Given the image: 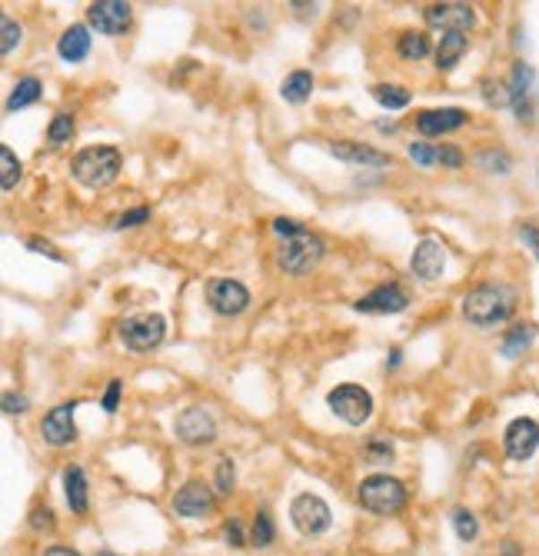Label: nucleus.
<instances>
[{"label":"nucleus","mask_w":539,"mask_h":556,"mask_svg":"<svg viewBox=\"0 0 539 556\" xmlns=\"http://www.w3.org/2000/svg\"><path fill=\"white\" fill-rule=\"evenodd\" d=\"M516 310V294L503 284H483L476 290H469L466 300H463V317L480 327V330H490V327H500L506 320L513 317Z\"/></svg>","instance_id":"f257e3e1"},{"label":"nucleus","mask_w":539,"mask_h":556,"mask_svg":"<svg viewBox=\"0 0 539 556\" xmlns=\"http://www.w3.org/2000/svg\"><path fill=\"white\" fill-rule=\"evenodd\" d=\"M120 167H124V157L117 147H87L73 157L71 170L77 184H83L87 190H100L117 180Z\"/></svg>","instance_id":"f03ea898"},{"label":"nucleus","mask_w":539,"mask_h":556,"mask_svg":"<svg viewBox=\"0 0 539 556\" xmlns=\"http://www.w3.org/2000/svg\"><path fill=\"white\" fill-rule=\"evenodd\" d=\"M323 253H327V244L317 237V234H296V237H287L277 250V267L283 273H290V277H306V273H313L323 261Z\"/></svg>","instance_id":"7ed1b4c3"},{"label":"nucleus","mask_w":539,"mask_h":556,"mask_svg":"<svg viewBox=\"0 0 539 556\" xmlns=\"http://www.w3.org/2000/svg\"><path fill=\"white\" fill-rule=\"evenodd\" d=\"M356 500H360V507L370 509V513L393 517V513H399V509L406 507V486L399 483L397 476L376 474V476H366L364 483H360Z\"/></svg>","instance_id":"20e7f679"},{"label":"nucleus","mask_w":539,"mask_h":556,"mask_svg":"<svg viewBox=\"0 0 539 556\" xmlns=\"http://www.w3.org/2000/svg\"><path fill=\"white\" fill-rule=\"evenodd\" d=\"M167 337V320L160 313H133L120 323V340L124 346L137 350V354H147V350H157L164 344Z\"/></svg>","instance_id":"39448f33"},{"label":"nucleus","mask_w":539,"mask_h":556,"mask_svg":"<svg viewBox=\"0 0 539 556\" xmlns=\"http://www.w3.org/2000/svg\"><path fill=\"white\" fill-rule=\"evenodd\" d=\"M327 403L329 410L350 426H364L370 420V414H373V397L364 387H356V383H340L337 390H329Z\"/></svg>","instance_id":"423d86ee"},{"label":"nucleus","mask_w":539,"mask_h":556,"mask_svg":"<svg viewBox=\"0 0 539 556\" xmlns=\"http://www.w3.org/2000/svg\"><path fill=\"white\" fill-rule=\"evenodd\" d=\"M290 520L304 536H320V533L329 530L333 523V513H329L327 500L317 497V493H300V497L290 503Z\"/></svg>","instance_id":"0eeeda50"},{"label":"nucleus","mask_w":539,"mask_h":556,"mask_svg":"<svg viewBox=\"0 0 539 556\" xmlns=\"http://www.w3.org/2000/svg\"><path fill=\"white\" fill-rule=\"evenodd\" d=\"M207 304H210L213 313L220 317H236L250 307V290H246L240 280H230V277H217L207 287Z\"/></svg>","instance_id":"6e6552de"},{"label":"nucleus","mask_w":539,"mask_h":556,"mask_svg":"<svg viewBox=\"0 0 539 556\" xmlns=\"http://www.w3.org/2000/svg\"><path fill=\"white\" fill-rule=\"evenodd\" d=\"M423 17H426V24L440 27L443 34H466L469 27L476 24V11L469 4H430Z\"/></svg>","instance_id":"1a4fd4ad"},{"label":"nucleus","mask_w":539,"mask_h":556,"mask_svg":"<svg viewBox=\"0 0 539 556\" xmlns=\"http://www.w3.org/2000/svg\"><path fill=\"white\" fill-rule=\"evenodd\" d=\"M87 21H90L97 34L117 37L130 24V4H124V0H97V4L87 7Z\"/></svg>","instance_id":"9d476101"},{"label":"nucleus","mask_w":539,"mask_h":556,"mask_svg":"<svg viewBox=\"0 0 539 556\" xmlns=\"http://www.w3.org/2000/svg\"><path fill=\"white\" fill-rule=\"evenodd\" d=\"M176 437L190 443V447H200V443H213L217 440V423H213V416L203 410V406H187L184 414L176 416Z\"/></svg>","instance_id":"9b49d317"},{"label":"nucleus","mask_w":539,"mask_h":556,"mask_svg":"<svg viewBox=\"0 0 539 556\" xmlns=\"http://www.w3.org/2000/svg\"><path fill=\"white\" fill-rule=\"evenodd\" d=\"M503 443L509 460H529L539 450V423L529 416H516L513 423L506 426Z\"/></svg>","instance_id":"f8f14e48"},{"label":"nucleus","mask_w":539,"mask_h":556,"mask_svg":"<svg viewBox=\"0 0 539 556\" xmlns=\"http://www.w3.org/2000/svg\"><path fill=\"white\" fill-rule=\"evenodd\" d=\"M410 270L420 277V280H426V284H433V280H440L446 270V250L440 240L433 237H423L420 244H416V250H413L410 257Z\"/></svg>","instance_id":"ddd939ff"},{"label":"nucleus","mask_w":539,"mask_h":556,"mask_svg":"<svg viewBox=\"0 0 539 556\" xmlns=\"http://www.w3.org/2000/svg\"><path fill=\"white\" fill-rule=\"evenodd\" d=\"M73 410H77V403H60V406H54V410L44 416L40 433H44V440H47L50 447H67V443H73V440H77Z\"/></svg>","instance_id":"4468645a"},{"label":"nucleus","mask_w":539,"mask_h":556,"mask_svg":"<svg viewBox=\"0 0 539 556\" xmlns=\"http://www.w3.org/2000/svg\"><path fill=\"white\" fill-rule=\"evenodd\" d=\"M533 83H536V73L529 64H516L513 67V77H509V107L516 110V117L519 120H533Z\"/></svg>","instance_id":"2eb2a0df"},{"label":"nucleus","mask_w":539,"mask_h":556,"mask_svg":"<svg viewBox=\"0 0 539 556\" xmlns=\"http://www.w3.org/2000/svg\"><path fill=\"white\" fill-rule=\"evenodd\" d=\"M410 307V294L403 290V287L389 284V287H376L373 294H366L356 300V310L360 313H399V310Z\"/></svg>","instance_id":"dca6fc26"},{"label":"nucleus","mask_w":539,"mask_h":556,"mask_svg":"<svg viewBox=\"0 0 539 556\" xmlns=\"http://www.w3.org/2000/svg\"><path fill=\"white\" fill-rule=\"evenodd\" d=\"M213 507H217L213 490H207V486L197 483V480H190V483L174 497V509L180 517H190V520H200V517L213 513Z\"/></svg>","instance_id":"f3484780"},{"label":"nucleus","mask_w":539,"mask_h":556,"mask_svg":"<svg viewBox=\"0 0 539 556\" xmlns=\"http://www.w3.org/2000/svg\"><path fill=\"white\" fill-rule=\"evenodd\" d=\"M466 110H459V107H443V110H423L420 117H416V131L423 137H440V133H449L463 127L466 124Z\"/></svg>","instance_id":"a211bd4d"},{"label":"nucleus","mask_w":539,"mask_h":556,"mask_svg":"<svg viewBox=\"0 0 539 556\" xmlns=\"http://www.w3.org/2000/svg\"><path fill=\"white\" fill-rule=\"evenodd\" d=\"M329 154L337 157V160H343V164H353V167H387L389 164V154L373 150V147L356 143V141H333L329 143Z\"/></svg>","instance_id":"6ab92c4d"},{"label":"nucleus","mask_w":539,"mask_h":556,"mask_svg":"<svg viewBox=\"0 0 539 556\" xmlns=\"http://www.w3.org/2000/svg\"><path fill=\"white\" fill-rule=\"evenodd\" d=\"M57 54L67 64H81L87 54H90V30L83 24H73L64 30V37H60V44H57Z\"/></svg>","instance_id":"aec40b11"},{"label":"nucleus","mask_w":539,"mask_h":556,"mask_svg":"<svg viewBox=\"0 0 539 556\" xmlns=\"http://www.w3.org/2000/svg\"><path fill=\"white\" fill-rule=\"evenodd\" d=\"M64 493H67V503H71L73 513H87V476H83L81 466H67L64 470Z\"/></svg>","instance_id":"412c9836"},{"label":"nucleus","mask_w":539,"mask_h":556,"mask_svg":"<svg viewBox=\"0 0 539 556\" xmlns=\"http://www.w3.org/2000/svg\"><path fill=\"white\" fill-rule=\"evenodd\" d=\"M466 34H443L440 47H436V67L440 71H453L459 64V57L466 54Z\"/></svg>","instance_id":"4be33fe9"},{"label":"nucleus","mask_w":539,"mask_h":556,"mask_svg":"<svg viewBox=\"0 0 539 556\" xmlns=\"http://www.w3.org/2000/svg\"><path fill=\"white\" fill-rule=\"evenodd\" d=\"M280 94L287 104H306L310 94H313V73L310 71H294L287 81H283Z\"/></svg>","instance_id":"5701e85b"},{"label":"nucleus","mask_w":539,"mask_h":556,"mask_svg":"<svg viewBox=\"0 0 539 556\" xmlns=\"http://www.w3.org/2000/svg\"><path fill=\"white\" fill-rule=\"evenodd\" d=\"M40 100V81L37 77H24V81H17V87L11 90V97H7V110H24V107L37 104Z\"/></svg>","instance_id":"b1692460"},{"label":"nucleus","mask_w":539,"mask_h":556,"mask_svg":"<svg viewBox=\"0 0 539 556\" xmlns=\"http://www.w3.org/2000/svg\"><path fill=\"white\" fill-rule=\"evenodd\" d=\"M373 100L376 104H383L387 110H403V107L410 104V90L399 87V83H376Z\"/></svg>","instance_id":"393cba45"},{"label":"nucleus","mask_w":539,"mask_h":556,"mask_svg":"<svg viewBox=\"0 0 539 556\" xmlns=\"http://www.w3.org/2000/svg\"><path fill=\"white\" fill-rule=\"evenodd\" d=\"M533 337H536V330H533L529 323H519V327H513V330H506L503 356H509V360H513V356H519L529 344H533Z\"/></svg>","instance_id":"a878e982"},{"label":"nucleus","mask_w":539,"mask_h":556,"mask_svg":"<svg viewBox=\"0 0 539 556\" xmlns=\"http://www.w3.org/2000/svg\"><path fill=\"white\" fill-rule=\"evenodd\" d=\"M430 54V37L426 34H403L399 37V57H406V60H423Z\"/></svg>","instance_id":"bb28decb"},{"label":"nucleus","mask_w":539,"mask_h":556,"mask_svg":"<svg viewBox=\"0 0 539 556\" xmlns=\"http://www.w3.org/2000/svg\"><path fill=\"white\" fill-rule=\"evenodd\" d=\"M0 170H4V180H0V187H4V190H13V187H17V180H21V160L13 157L11 147H0Z\"/></svg>","instance_id":"cd10ccee"},{"label":"nucleus","mask_w":539,"mask_h":556,"mask_svg":"<svg viewBox=\"0 0 539 556\" xmlns=\"http://www.w3.org/2000/svg\"><path fill=\"white\" fill-rule=\"evenodd\" d=\"M453 526H457V536L463 540V543H469V540H476V533H480V523H476V517L469 513V509H453Z\"/></svg>","instance_id":"c85d7f7f"},{"label":"nucleus","mask_w":539,"mask_h":556,"mask_svg":"<svg viewBox=\"0 0 539 556\" xmlns=\"http://www.w3.org/2000/svg\"><path fill=\"white\" fill-rule=\"evenodd\" d=\"M250 543L260 546V550L273 543V520H270L267 509H260V513H257V520H253V530H250Z\"/></svg>","instance_id":"c756f323"},{"label":"nucleus","mask_w":539,"mask_h":556,"mask_svg":"<svg viewBox=\"0 0 539 556\" xmlns=\"http://www.w3.org/2000/svg\"><path fill=\"white\" fill-rule=\"evenodd\" d=\"M71 137H73V117L71 114H57L47 127V141L54 143V147H60V143H67Z\"/></svg>","instance_id":"7c9ffc66"},{"label":"nucleus","mask_w":539,"mask_h":556,"mask_svg":"<svg viewBox=\"0 0 539 556\" xmlns=\"http://www.w3.org/2000/svg\"><path fill=\"white\" fill-rule=\"evenodd\" d=\"M234 483H236L234 460L223 457V460L217 463V493H220V497H230V493H234Z\"/></svg>","instance_id":"2f4dec72"},{"label":"nucleus","mask_w":539,"mask_h":556,"mask_svg":"<svg viewBox=\"0 0 539 556\" xmlns=\"http://www.w3.org/2000/svg\"><path fill=\"white\" fill-rule=\"evenodd\" d=\"M366 457L373 463H389L393 460V443L387 437H373L370 440V447H366Z\"/></svg>","instance_id":"473e14b6"},{"label":"nucleus","mask_w":539,"mask_h":556,"mask_svg":"<svg viewBox=\"0 0 539 556\" xmlns=\"http://www.w3.org/2000/svg\"><path fill=\"white\" fill-rule=\"evenodd\" d=\"M410 157L420 167L440 164V150H436V147H430V143H410Z\"/></svg>","instance_id":"72a5a7b5"},{"label":"nucleus","mask_w":539,"mask_h":556,"mask_svg":"<svg viewBox=\"0 0 539 556\" xmlns=\"http://www.w3.org/2000/svg\"><path fill=\"white\" fill-rule=\"evenodd\" d=\"M0 30H4V40H0V50H4V54H11V50L17 47V44H21V27L13 24L11 17H4V21H0Z\"/></svg>","instance_id":"f704fd0d"},{"label":"nucleus","mask_w":539,"mask_h":556,"mask_svg":"<svg viewBox=\"0 0 539 556\" xmlns=\"http://www.w3.org/2000/svg\"><path fill=\"white\" fill-rule=\"evenodd\" d=\"M480 164L486 167V170H492V174H509L513 160H509L506 154H500V150H490V154L480 157Z\"/></svg>","instance_id":"c9c22d12"},{"label":"nucleus","mask_w":539,"mask_h":556,"mask_svg":"<svg viewBox=\"0 0 539 556\" xmlns=\"http://www.w3.org/2000/svg\"><path fill=\"white\" fill-rule=\"evenodd\" d=\"M143 220H150V210H147V207H137V210H130V213H120L117 220H114V227L124 230V227H137V224H143Z\"/></svg>","instance_id":"e433bc0d"},{"label":"nucleus","mask_w":539,"mask_h":556,"mask_svg":"<svg viewBox=\"0 0 539 556\" xmlns=\"http://www.w3.org/2000/svg\"><path fill=\"white\" fill-rule=\"evenodd\" d=\"M273 230H277V234H280V237L287 240V237H296V234H304L306 227L296 224V220H287V217H277V220H273Z\"/></svg>","instance_id":"4c0bfd02"},{"label":"nucleus","mask_w":539,"mask_h":556,"mask_svg":"<svg viewBox=\"0 0 539 556\" xmlns=\"http://www.w3.org/2000/svg\"><path fill=\"white\" fill-rule=\"evenodd\" d=\"M120 390H124V383H120V380H110V383H107V393H104V410L107 414H114V410H117Z\"/></svg>","instance_id":"58836bf2"},{"label":"nucleus","mask_w":539,"mask_h":556,"mask_svg":"<svg viewBox=\"0 0 539 556\" xmlns=\"http://www.w3.org/2000/svg\"><path fill=\"white\" fill-rule=\"evenodd\" d=\"M436 150H440V164L443 167H449V170L463 167V154H459L457 147H449V143H446V147H436Z\"/></svg>","instance_id":"ea45409f"},{"label":"nucleus","mask_w":539,"mask_h":556,"mask_svg":"<svg viewBox=\"0 0 539 556\" xmlns=\"http://www.w3.org/2000/svg\"><path fill=\"white\" fill-rule=\"evenodd\" d=\"M223 536H227V543L230 546H244V523L230 520L227 526H223Z\"/></svg>","instance_id":"a19ab883"},{"label":"nucleus","mask_w":539,"mask_h":556,"mask_svg":"<svg viewBox=\"0 0 539 556\" xmlns=\"http://www.w3.org/2000/svg\"><path fill=\"white\" fill-rule=\"evenodd\" d=\"M27 247L34 250V253H44V257H50V261H64V257L57 253V247H54V244H47V240H30Z\"/></svg>","instance_id":"79ce46f5"},{"label":"nucleus","mask_w":539,"mask_h":556,"mask_svg":"<svg viewBox=\"0 0 539 556\" xmlns=\"http://www.w3.org/2000/svg\"><path fill=\"white\" fill-rule=\"evenodd\" d=\"M54 513L50 509H34V517H30V526L34 530H54V520H50Z\"/></svg>","instance_id":"37998d69"},{"label":"nucleus","mask_w":539,"mask_h":556,"mask_svg":"<svg viewBox=\"0 0 539 556\" xmlns=\"http://www.w3.org/2000/svg\"><path fill=\"white\" fill-rule=\"evenodd\" d=\"M4 410H7V414H24L27 397H13V393H7V397H4Z\"/></svg>","instance_id":"c03bdc74"},{"label":"nucleus","mask_w":539,"mask_h":556,"mask_svg":"<svg viewBox=\"0 0 539 556\" xmlns=\"http://www.w3.org/2000/svg\"><path fill=\"white\" fill-rule=\"evenodd\" d=\"M519 237L526 240L529 250L536 253V261H539V230H536V227H523V230H519Z\"/></svg>","instance_id":"a18cd8bd"},{"label":"nucleus","mask_w":539,"mask_h":556,"mask_svg":"<svg viewBox=\"0 0 539 556\" xmlns=\"http://www.w3.org/2000/svg\"><path fill=\"white\" fill-rule=\"evenodd\" d=\"M44 556H81V553H73V550H67V546H50Z\"/></svg>","instance_id":"49530a36"},{"label":"nucleus","mask_w":539,"mask_h":556,"mask_svg":"<svg viewBox=\"0 0 539 556\" xmlns=\"http://www.w3.org/2000/svg\"><path fill=\"white\" fill-rule=\"evenodd\" d=\"M503 556H519V550H516V543H506V546H503Z\"/></svg>","instance_id":"de8ad7c7"},{"label":"nucleus","mask_w":539,"mask_h":556,"mask_svg":"<svg viewBox=\"0 0 539 556\" xmlns=\"http://www.w3.org/2000/svg\"><path fill=\"white\" fill-rule=\"evenodd\" d=\"M399 364V350H393V354H389V360H387V367H397Z\"/></svg>","instance_id":"09e8293b"},{"label":"nucleus","mask_w":539,"mask_h":556,"mask_svg":"<svg viewBox=\"0 0 539 556\" xmlns=\"http://www.w3.org/2000/svg\"><path fill=\"white\" fill-rule=\"evenodd\" d=\"M97 556H117V553H110V550H100V553H97Z\"/></svg>","instance_id":"8fccbe9b"}]
</instances>
